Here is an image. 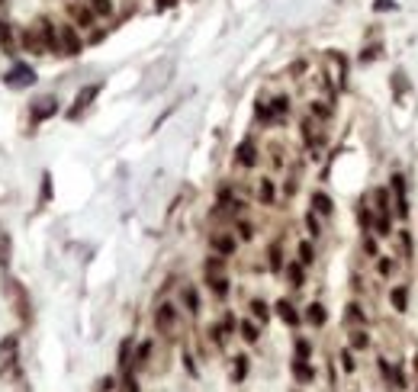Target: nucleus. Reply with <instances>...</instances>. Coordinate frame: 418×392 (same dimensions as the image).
Returning a JSON list of instances; mask_svg holds the SVG:
<instances>
[{
	"instance_id": "obj_1",
	"label": "nucleus",
	"mask_w": 418,
	"mask_h": 392,
	"mask_svg": "<svg viewBox=\"0 0 418 392\" xmlns=\"http://www.w3.org/2000/svg\"><path fill=\"white\" fill-rule=\"evenodd\" d=\"M7 299H10V306H13L16 318H20L23 325H32V302H29V292H26V286L20 283V280H13V277H7Z\"/></svg>"
},
{
	"instance_id": "obj_2",
	"label": "nucleus",
	"mask_w": 418,
	"mask_h": 392,
	"mask_svg": "<svg viewBox=\"0 0 418 392\" xmlns=\"http://www.w3.org/2000/svg\"><path fill=\"white\" fill-rule=\"evenodd\" d=\"M84 52V42L78 36V26L74 23H62L58 26V55H68V58H78Z\"/></svg>"
},
{
	"instance_id": "obj_3",
	"label": "nucleus",
	"mask_w": 418,
	"mask_h": 392,
	"mask_svg": "<svg viewBox=\"0 0 418 392\" xmlns=\"http://www.w3.org/2000/svg\"><path fill=\"white\" fill-rule=\"evenodd\" d=\"M155 331L158 334H167V338L177 331V306L174 302H161L155 309Z\"/></svg>"
},
{
	"instance_id": "obj_4",
	"label": "nucleus",
	"mask_w": 418,
	"mask_h": 392,
	"mask_svg": "<svg viewBox=\"0 0 418 392\" xmlns=\"http://www.w3.org/2000/svg\"><path fill=\"white\" fill-rule=\"evenodd\" d=\"M3 81H7V87H13V90H26V87L36 84V71H32L26 62H16L13 68L7 71V77H3Z\"/></svg>"
},
{
	"instance_id": "obj_5",
	"label": "nucleus",
	"mask_w": 418,
	"mask_h": 392,
	"mask_svg": "<svg viewBox=\"0 0 418 392\" xmlns=\"http://www.w3.org/2000/svg\"><path fill=\"white\" fill-rule=\"evenodd\" d=\"M389 190H393V196H396L393 215L409 219V196H405V177H402V174H393V177H389Z\"/></svg>"
},
{
	"instance_id": "obj_6",
	"label": "nucleus",
	"mask_w": 418,
	"mask_h": 392,
	"mask_svg": "<svg viewBox=\"0 0 418 392\" xmlns=\"http://www.w3.org/2000/svg\"><path fill=\"white\" fill-rule=\"evenodd\" d=\"M100 90H103L100 81H97V84H90V87H84V90L74 97V106L68 109V119H81V116H84V109L90 106L93 100H97V93H100Z\"/></svg>"
},
{
	"instance_id": "obj_7",
	"label": "nucleus",
	"mask_w": 418,
	"mask_h": 392,
	"mask_svg": "<svg viewBox=\"0 0 418 392\" xmlns=\"http://www.w3.org/2000/svg\"><path fill=\"white\" fill-rule=\"evenodd\" d=\"M32 26H36V32H39L45 52H55V55H58V23H52L48 16H42L39 23H32Z\"/></svg>"
},
{
	"instance_id": "obj_8",
	"label": "nucleus",
	"mask_w": 418,
	"mask_h": 392,
	"mask_svg": "<svg viewBox=\"0 0 418 392\" xmlns=\"http://www.w3.org/2000/svg\"><path fill=\"white\" fill-rule=\"evenodd\" d=\"M62 109V103H58V97H42V100L32 103V123H45V119H52L55 113Z\"/></svg>"
},
{
	"instance_id": "obj_9",
	"label": "nucleus",
	"mask_w": 418,
	"mask_h": 392,
	"mask_svg": "<svg viewBox=\"0 0 418 392\" xmlns=\"http://www.w3.org/2000/svg\"><path fill=\"white\" fill-rule=\"evenodd\" d=\"M68 13H71V20H74L78 29H93V26H97V16H93V10L87 7V3H71Z\"/></svg>"
},
{
	"instance_id": "obj_10",
	"label": "nucleus",
	"mask_w": 418,
	"mask_h": 392,
	"mask_svg": "<svg viewBox=\"0 0 418 392\" xmlns=\"http://www.w3.org/2000/svg\"><path fill=\"white\" fill-rule=\"evenodd\" d=\"M20 48H23V52H29V55H42V52H45V45H42V39H39V32H36V26H26V29L20 32Z\"/></svg>"
},
{
	"instance_id": "obj_11",
	"label": "nucleus",
	"mask_w": 418,
	"mask_h": 392,
	"mask_svg": "<svg viewBox=\"0 0 418 392\" xmlns=\"http://www.w3.org/2000/svg\"><path fill=\"white\" fill-rule=\"evenodd\" d=\"M235 164H241V167H254V164H257V145L251 139H245L238 145V151H235Z\"/></svg>"
},
{
	"instance_id": "obj_12",
	"label": "nucleus",
	"mask_w": 418,
	"mask_h": 392,
	"mask_svg": "<svg viewBox=\"0 0 418 392\" xmlns=\"http://www.w3.org/2000/svg\"><path fill=\"white\" fill-rule=\"evenodd\" d=\"M273 309H277L280 322H283V325H290V328H296V325L302 322V315L296 312V306H293L290 299H277V306H273Z\"/></svg>"
},
{
	"instance_id": "obj_13",
	"label": "nucleus",
	"mask_w": 418,
	"mask_h": 392,
	"mask_svg": "<svg viewBox=\"0 0 418 392\" xmlns=\"http://www.w3.org/2000/svg\"><path fill=\"white\" fill-rule=\"evenodd\" d=\"M209 245H212V251H216L219 257H232L235 248H238V238H232V235H212Z\"/></svg>"
},
{
	"instance_id": "obj_14",
	"label": "nucleus",
	"mask_w": 418,
	"mask_h": 392,
	"mask_svg": "<svg viewBox=\"0 0 418 392\" xmlns=\"http://www.w3.org/2000/svg\"><path fill=\"white\" fill-rule=\"evenodd\" d=\"M302 318H306L312 328H322V325L328 322V312H325V306H322V302H309V306H306V312H302Z\"/></svg>"
},
{
	"instance_id": "obj_15",
	"label": "nucleus",
	"mask_w": 418,
	"mask_h": 392,
	"mask_svg": "<svg viewBox=\"0 0 418 392\" xmlns=\"http://www.w3.org/2000/svg\"><path fill=\"white\" fill-rule=\"evenodd\" d=\"M312 212H318V215H332L334 212V203H332V196L328 193H322V190H315L312 193Z\"/></svg>"
},
{
	"instance_id": "obj_16",
	"label": "nucleus",
	"mask_w": 418,
	"mask_h": 392,
	"mask_svg": "<svg viewBox=\"0 0 418 392\" xmlns=\"http://www.w3.org/2000/svg\"><path fill=\"white\" fill-rule=\"evenodd\" d=\"M206 283H209V289L216 292L219 299H225V296H229V289H232V286H229V277H225V273H206Z\"/></svg>"
},
{
	"instance_id": "obj_17",
	"label": "nucleus",
	"mask_w": 418,
	"mask_h": 392,
	"mask_svg": "<svg viewBox=\"0 0 418 392\" xmlns=\"http://www.w3.org/2000/svg\"><path fill=\"white\" fill-rule=\"evenodd\" d=\"M180 302H184V309L190 315H196L200 312V292H196V286H184L180 289Z\"/></svg>"
},
{
	"instance_id": "obj_18",
	"label": "nucleus",
	"mask_w": 418,
	"mask_h": 392,
	"mask_svg": "<svg viewBox=\"0 0 418 392\" xmlns=\"http://www.w3.org/2000/svg\"><path fill=\"white\" fill-rule=\"evenodd\" d=\"M287 280H290V286H293V289H299V286L306 283V264L290 261V264H287Z\"/></svg>"
},
{
	"instance_id": "obj_19",
	"label": "nucleus",
	"mask_w": 418,
	"mask_h": 392,
	"mask_svg": "<svg viewBox=\"0 0 418 392\" xmlns=\"http://www.w3.org/2000/svg\"><path fill=\"white\" fill-rule=\"evenodd\" d=\"M257 200H261L264 206H273V200H277V186H273L271 177L261 180V186H257Z\"/></svg>"
},
{
	"instance_id": "obj_20",
	"label": "nucleus",
	"mask_w": 418,
	"mask_h": 392,
	"mask_svg": "<svg viewBox=\"0 0 418 392\" xmlns=\"http://www.w3.org/2000/svg\"><path fill=\"white\" fill-rule=\"evenodd\" d=\"M389 302H393L396 312H405V309H409V289H405V286H393V289H389Z\"/></svg>"
},
{
	"instance_id": "obj_21",
	"label": "nucleus",
	"mask_w": 418,
	"mask_h": 392,
	"mask_svg": "<svg viewBox=\"0 0 418 392\" xmlns=\"http://www.w3.org/2000/svg\"><path fill=\"white\" fill-rule=\"evenodd\" d=\"M87 7L93 10V16H97V20H106V16H113L116 3H113V0H87Z\"/></svg>"
},
{
	"instance_id": "obj_22",
	"label": "nucleus",
	"mask_w": 418,
	"mask_h": 392,
	"mask_svg": "<svg viewBox=\"0 0 418 392\" xmlns=\"http://www.w3.org/2000/svg\"><path fill=\"white\" fill-rule=\"evenodd\" d=\"M132 351H135V341L125 338L123 344H119V370H125V373L132 370Z\"/></svg>"
},
{
	"instance_id": "obj_23",
	"label": "nucleus",
	"mask_w": 418,
	"mask_h": 392,
	"mask_svg": "<svg viewBox=\"0 0 418 392\" xmlns=\"http://www.w3.org/2000/svg\"><path fill=\"white\" fill-rule=\"evenodd\" d=\"M148 357H151V341H142L135 347V354H132V370H142L148 363Z\"/></svg>"
},
{
	"instance_id": "obj_24",
	"label": "nucleus",
	"mask_w": 418,
	"mask_h": 392,
	"mask_svg": "<svg viewBox=\"0 0 418 392\" xmlns=\"http://www.w3.org/2000/svg\"><path fill=\"white\" fill-rule=\"evenodd\" d=\"M293 376L299 379V383H312L315 370L309 367V360H299V357H296V360H293Z\"/></svg>"
},
{
	"instance_id": "obj_25",
	"label": "nucleus",
	"mask_w": 418,
	"mask_h": 392,
	"mask_svg": "<svg viewBox=\"0 0 418 392\" xmlns=\"http://www.w3.org/2000/svg\"><path fill=\"white\" fill-rule=\"evenodd\" d=\"M373 203H376V212H386V215H393V206H389V190L386 186H376V190H373Z\"/></svg>"
},
{
	"instance_id": "obj_26",
	"label": "nucleus",
	"mask_w": 418,
	"mask_h": 392,
	"mask_svg": "<svg viewBox=\"0 0 418 392\" xmlns=\"http://www.w3.org/2000/svg\"><path fill=\"white\" fill-rule=\"evenodd\" d=\"M238 334L248 341V344H257V338H261V328H257L251 318H245V322H238Z\"/></svg>"
},
{
	"instance_id": "obj_27",
	"label": "nucleus",
	"mask_w": 418,
	"mask_h": 392,
	"mask_svg": "<svg viewBox=\"0 0 418 392\" xmlns=\"http://www.w3.org/2000/svg\"><path fill=\"white\" fill-rule=\"evenodd\" d=\"M248 309H251V315H254L261 325L267 322V318H271V306H267L264 299H251V306H248Z\"/></svg>"
},
{
	"instance_id": "obj_28",
	"label": "nucleus",
	"mask_w": 418,
	"mask_h": 392,
	"mask_svg": "<svg viewBox=\"0 0 418 392\" xmlns=\"http://www.w3.org/2000/svg\"><path fill=\"white\" fill-rule=\"evenodd\" d=\"M367 347H370V334L364 328L351 331V351H367Z\"/></svg>"
},
{
	"instance_id": "obj_29",
	"label": "nucleus",
	"mask_w": 418,
	"mask_h": 392,
	"mask_svg": "<svg viewBox=\"0 0 418 392\" xmlns=\"http://www.w3.org/2000/svg\"><path fill=\"white\" fill-rule=\"evenodd\" d=\"M267 267H271L273 273L283 270V251H280V245H271V251H267Z\"/></svg>"
},
{
	"instance_id": "obj_30",
	"label": "nucleus",
	"mask_w": 418,
	"mask_h": 392,
	"mask_svg": "<svg viewBox=\"0 0 418 392\" xmlns=\"http://www.w3.org/2000/svg\"><path fill=\"white\" fill-rule=\"evenodd\" d=\"M10 254H13V241H10V235H0V267L3 270L10 267Z\"/></svg>"
},
{
	"instance_id": "obj_31",
	"label": "nucleus",
	"mask_w": 418,
	"mask_h": 392,
	"mask_svg": "<svg viewBox=\"0 0 418 392\" xmlns=\"http://www.w3.org/2000/svg\"><path fill=\"white\" fill-rule=\"evenodd\" d=\"M296 254H299V264H306V267H309V264L315 261V248H312V241H299Z\"/></svg>"
},
{
	"instance_id": "obj_32",
	"label": "nucleus",
	"mask_w": 418,
	"mask_h": 392,
	"mask_svg": "<svg viewBox=\"0 0 418 392\" xmlns=\"http://www.w3.org/2000/svg\"><path fill=\"white\" fill-rule=\"evenodd\" d=\"M245 376H248V357L238 354V357H235V367H232V379H235V383H241Z\"/></svg>"
},
{
	"instance_id": "obj_33",
	"label": "nucleus",
	"mask_w": 418,
	"mask_h": 392,
	"mask_svg": "<svg viewBox=\"0 0 418 392\" xmlns=\"http://www.w3.org/2000/svg\"><path fill=\"white\" fill-rule=\"evenodd\" d=\"M225 261H229V257H219V254H212V257L203 264V270H206V273H222V270H225Z\"/></svg>"
},
{
	"instance_id": "obj_34",
	"label": "nucleus",
	"mask_w": 418,
	"mask_h": 392,
	"mask_svg": "<svg viewBox=\"0 0 418 392\" xmlns=\"http://www.w3.org/2000/svg\"><path fill=\"white\" fill-rule=\"evenodd\" d=\"M357 219H360V228H364V231L373 228V212H370V206H364V203H360V206H357Z\"/></svg>"
},
{
	"instance_id": "obj_35",
	"label": "nucleus",
	"mask_w": 418,
	"mask_h": 392,
	"mask_svg": "<svg viewBox=\"0 0 418 392\" xmlns=\"http://www.w3.org/2000/svg\"><path fill=\"white\" fill-rule=\"evenodd\" d=\"M271 109H273V119H283V116L290 113V100L287 97H277V100L271 103Z\"/></svg>"
},
{
	"instance_id": "obj_36",
	"label": "nucleus",
	"mask_w": 418,
	"mask_h": 392,
	"mask_svg": "<svg viewBox=\"0 0 418 392\" xmlns=\"http://www.w3.org/2000/svg\"><path fill=\"white\" fill-rule=\"evenodd\" d=\"M306 228H309L312 238H318V235H322V225H318V212H306Z\"/></svg>"
},
{
	"instance_id": "obj_37",
	"label": "nucleus",
	"mask_w": 418,
	"mask_h": 392,
	"mask_svg": "<svg viewBox=\"0 0 418 392\" xmlns=\"http://www.w3.org/2000/svg\"><path fill=\"white\" fill-rule=\"evenodd\" d=\"M348 322H357V325H367V315H364V309L357 306V302H351V306H348Z\"/></svg>"
},
{
	"instance_id": "obj_38",
	"label": "nucleus",
	"mask_w": 418,
	"mask_h": 392,
	"mask_svg": "<svg viewBox=\"0 0 418 392\" xmlns=\"http://www.w3.org/2000/svg\"><path fill=\"white\" fill-rule=\"evenodd\" d=\"M13 354H16V338H3L0 341V360H7Z\"/></svg>"
},
{
	"instance_id": "obj_39",
	"label": "nucleus",
	"mask_w": 418,
	"mask_h": 392,
	"mask_svg": "<svg viewBox=\"0 0 418 392\" xmlns=\"http://www.w3.org/2000/svg\"><path fill=\"white\" fill-rule=\"evenodd\" d=\"M309 354H312V344L306 338H296V357L299 360H309Z\"/></svg>"
},
{
	"instance_id": "obj_40",
	"label": "nucleus",
	"mask_w": 418,
	"mask_h": 392,
	"mask_svg": "<svg viewBox=\"0 0 418 392\" xmlns=\"http://www.w3.org/2000/svg\"><path fill=\"white\" fill-rule=\"evenodd\" d=\"M312 116H315V119H328V116H332V106H325L322 100H312Z\"/></svg>"
},
{
	"instance_id": "obj_41",
	"label": "nucleus",
	"mask_w": 418,
	"mask_h": 392,
	"mask_svg": "<svg viewBox=\"0 0 418 392\" xmlns=\"http://www.w3.org/2000/svg\"><path fill=\"white\" fill-rule=\"evenodd\" d=\"M238 238L241 241H251V238H254V225H251V222H238Z\"/></svg>"
},
{
	"instance_id": "obj_42",
	"label": "nucleus",
	"mask_w": 418,
	"mask_h": 392,
	"mask_svg": "<svg viewBox=\"0 0 418 392\" xmlns=\"http://www.w3.org/2000/svg\"><path fill=\"white\" fill-rule=\"evenodd\" d=\"M341 370L344 373H354V354L351 351H341Z\"/></svg>"
},
{
	"instance_id": "obj_43",
	"label": "nucleus",
	"mask_w": 418,
	"mask_h": 392,
	"mask_svg": "<svg viewBox=\"0 0 418 392\" xmlns=\"http://www.w3.org/2000/svg\"><path fill=\"white\" fill-rule=\"evenodd\" d=\"M376 273L379 277H389V273H393V261H389V257H379L376 261Z\"/></svg>"
},
{
	"instance_id": "obj_44",
	"label": "nucleus",
	"mask_w": 418,
	"mask_h": 392,
	"mask_svg": "<svg viewBox=\"0 0 418 392\" xmlns=\"http://www.w3.org/2000/svg\"><path fill=\"white\" fill-rule=\"evenodd\" d=\"M48 200H52V177L42 174V200L39 203H48Z\"/></svg>"
},
{
	"instance_id": "obj_45",
	"label": "nucleus",
	"mask_w": 418,
	"mask_h": 392,
	"mask_svg": "<svg viewBox=\"0 0 418 392\" xmlns=\"http://www.w3.org/2000/svg\"><path fill=\"white\" fill-rule=\"evenodd\" d=\"M219 325H222L225 331H235V328H238V322H235V315H232V312H225V315H222V322H219Z\"/></svg>"
},
{
	"instance_id": "obj_46",
	"label": "nucleus",
	"mask_w": 418,
	"mask_h": 392,
	"mask_svg": "<svg viewBox=\"0 0 418 392\" xmlns=\"http://www.w3.org/2000/svg\"><path fill=\"white\" fill-rule=\"evenodd\" d=\"M364 251L370 254V257H379V254H376V241H373V238H364Z\"/></svg>"
},
{
	"instance_id": "obj_47",
	"label": "nucleus",
	"mask_w": 418,
	"mask_h": 392,
	"mask_svg": "<svg viewBox=\"0 0 418 392\" xmlns=\"http://www.w3.org/2000/svg\"><path fill=\"white\" fill-rule=\"evenodd\" d=\"M125 392H139V383L132 376V370H129V376H125Z\"/></svg>"
},
{
	"instance_id": "obj_48",
	"label": "nucleus",
	"mask_w": 418,
	"mask_h": 392,
	"mask_svg": "<svg viewBox=\"0 0 418 392\" xmlns=\"http://www.w3.org/2000/svg\"><path fill=\"white\" fill-rule=\"evenodd\" d=\"M373 7H376V10H396V3H393V0H376Z\"/></svg>"
},
{
	"instance_id": "obj_49",
	"label": "nucleus",
	"mask_w": 418,
	"mask_h": 392,
	"mask_svg": "<svg viewBox=\"0 0 418 392\" xmlns=\"http://www.w3.org/2000/svg\"><path fill=\"white\" fill-rule=\"evenodd\" d=\"M177 0H158V10H167V7H174Z\"/></svg>"
},
{
	"instance_id": "obj_50",
	"label": "nucleus",
	"mask_w": 418,
	"mask_h": 392,
	"mask_svg": "<svg viewBox=\"0 0 418 392\" xmlns=\"http://www.w3.org/2000/svg\"><path fill=\"white\" fill-rule=\"evenodd\" d=\"M7 3H10V0H0V7H7Z\"/></svg>"
},
{
	"instance_id": "obj_51",
	"label": "nucleus",
	"mask_w": 418,
	"mask_h": 392,
	"mask_svg": "<svg viewBox=\"0 0 418 392\" xmlns=\"http://www.w3.org/2000/svg\"><path fill=\"white\" fill-rule=\"evenodd\" d=\"M415 392H418V386H415Z\"/></svg>"
}]
</instances>
